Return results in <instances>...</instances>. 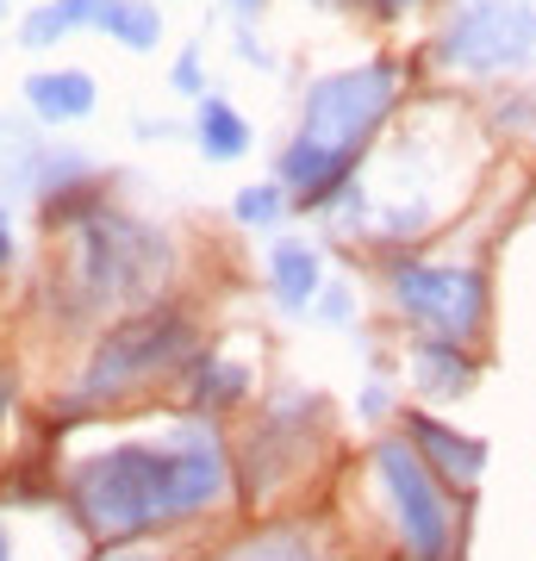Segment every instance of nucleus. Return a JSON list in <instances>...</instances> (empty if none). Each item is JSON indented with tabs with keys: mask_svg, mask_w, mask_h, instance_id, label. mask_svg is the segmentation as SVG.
I'll return each instance as SVG.
<instances>
[{
	"mask_svg": "<svg viewBox=\"0 0 536 561\" xmlns=\"http://www.w3.org/2000/svg\"><path fill=\"white\" fill-rule=\"evenodd\" d=\"M331 7H338V0H331Z\"/></svg>",
	"mask_w": 536,
	"mask_h": 561,
	"instance_id": "29",
	"label": "nucleus"
},
{
	"mask_svg": "<svg viewBox=\"0 0 536 561\" xmlns=\"http://www.w3.org/2000/svg\"><path fill=\"white\" fill-rule=\"evenodd\" d=\"M113 0H50V7H32L20 25V44L25 50H50L57 38H69L76 25H100Z\"/></svg>",
	"mask_w": 536,
	"mask_h": 561,
	"instance_id": "14",
	"label": "nucleus"
},
{
	"mask_svg": "<svg viewBox=\"0 0 536 561\" xmlns=\"http://www.w3.org/2000/svg\"><path fill=\"white\" fill-rule=\"evenodd\" d=\"M0 412H7V381H0Z\"/></svg>",
	"mask_w": 536,
	"mask_h": 561,
	"instance_id": "27",
	"label": "nucleus"
},
{
	"mask_svg": "<svg viewBox=\"0 0 536 561\" xmlns=\"http://www.w3.org/2000/svg\"><path fill=\"white\" fill-rule=\"evenodd\" d=\"M362 412H368V419H380V412H387V387H368V400H362Z\"/></svg>",
	"mask_w": 536,
	"mask_h": 561,
	"instance_id": "21",
	"label": "nucleus"
},
{
	"mask_svg": "<svg viewBox=\"0 0 536 561\" xmlns=\"http://www.w3.org/2000/svg\"><path fill=\"white\" fill-rule=\"evenodd\" d=\"M225 561H318L312 549L299 537H287V530H275V537H250L243 549H231Z\"/></svg>",
	"mask_w": 536,
	"mask_h": 561,
	"instance_id": "18",
	"label": "nucleus"
},
{
	"mask_svg": "<svg viewBox=\"0 0 536 561\" xmlns=\"http://www.w3.org/2000/svg\"><path fill=\"white\" fill-rule=\"evenodd\" d=\"M250 393V368L219 356H194V405H238Z\"/></svg>",
	"mask_w": 536,
	"mask_h": 561,
	"instance_id": "16",
	"label": "nucleus"
},
{
	"mask_svg": "<svg viewBox=\"0 0 536 561\" xmlns=\"http://www.w3.org/2000/svg\"><path fill=\"white\" fill-rule=\"evenodd\" d=\"M406 443H412L418 456H424V468H431L443 486H456V493H468V486L487 474V443L456 431V424L431 419V412H406Z\"/></svg>",
	"mask_w": 536,
	"mask_h": 561,
	"instance_id": "8",
	"label": "nucleus"
},
{
	"mask_svg": "<svg viewBox=\"0 0 536 561\" xmlns=\"http://www.w3.org/2000/svg\"><path fill=\"white\" fill-rule=\"evenodd\" d=\"M187 343H194V324L181 319V312H144V319L119 324V331H106L88 362V375H81V393L88 400H113L119 387L144 381V375H157L169 362L187 356Z\"/></svg>",
	"mask_w": 536,
	"mask_h": 561,
	"instance_id": "7",
	"label": "nucleus"
},
{
	"mask_svg": "<svg viewBox=\"0 0 536 561\" xmlns=\"http://www.w3.org/2000/svg\"><path fill=\"white\" fill-rule=\"evenodd\" d=\"M225 486H231V461H225L219 431L187 424L162 443H113V449L76 461L69 505L94 537L125 542L206 512Z\"/></svg>",
	"mask_w": 536,
	"mask_h": 561,
	"instance_id": "1",
	"label": "nucleus"
},
{
	"mask_svg": "<svg viewBox=\"0 0 536 561\" xmlns=\"http://www.w3.org/2000/svg\"><path fill=\"white\" fill-rule=\"evenodd\" d=\"M269 280H275L281 312H312L318 294H324V256H318L312 243L281 238L275 250H269Z\"/></svg>",
	"mask_w": 536,
	"mask_h": 561,
	"instance_id": "10",
	"label": "nucleus"
},
{
	"mask_svg": "<svg viewBox=\"0 0 536 561\" xmlns=\"http://www.w3.org/2000/svg\"><path fill=\"white\" fill-rule=\"evenodd\" d=\"M350 175H356V162L331 157L318 144L294 138L281 150V187H294V206H331L338 194H350Z\"/></svg>",
	"mask_w": 536,
	"mask_h": 561,
	"instance_id": "9",
	"label": "nucleus"
},
{
	"mask_svg": "<svg viewBox=\"0 0 536 561\" xmlns=\"http://www.w3.org/2000/svg\"><path fill=\"white\" fill-rule=\"evenodd\" d=\"M387 294L424 337L443 343H468L487 331V280L475 268L456 262H418V256H394L387 262Z\"/></svg>",
	"mask_w": 536,
	"mask_h": 561,
	"instance_id": "4",
	"label": "nucleus"
},
{
	"mask_svg": "<svg viewBox=\"0 0 536 561\" xmlns=\"http://www.w3.org/2000/svg\"><path fill=\"white\" fill-rule=\"evenodd\" d=\"M399 101V62H362V69H338L306 94L299 113V144H318L331 157H362V144L380 131V119Z\"/></svg>",
	"mask_w": 536,
	"mask_h": 561,
	"instance_id": "3",
	"label": "nucleus"
},
{
	"mask_svg": "<svg viewBox=\"0 0 536 561\" xmlns=\"http://www.w3.org/2000/svg\"><path fill=\"white\" fill-rule=\"evenodd\" d=\"M100 32H113V44H125V50H157L162 13L150 7V0H113L106 20H100Z\"/></svg>",
	"mask_w": 536,
	"mask_h": 561,
	"instance_id": "15",
	"label": "nucleus"
},
{
	"mask_svg": "<svg viewBox=\"0 0 536 561\" xmlns=\"http://www.w3.org/2000/svg\"><path fill=\"white\" fill-rule=\"evenodd\" d=\"M287 206H294V194L281 181H256V187H238L231 213H238V225H275Z\"/></svg>",
	"mask_w": 536,
	"mask_h": 561,
	"instance_id": "17",
	"label": "nucleus"
},
{
	"mask_svg": "<svg viewBox=\"0 0 536 561\" xmlns=\"http://www.w3.org/2000/svg\"><path fill=\"white\" fill-rule=\"evenodd\" d=\"M100 561H150V556H100Z\"/></svg>",
	"mask_w": 536,
	"mask_h": 561,
	"instance_id": "26",
	"label": "nucleus"
},
{
	"mask_svg": "<svg viewBox=\"0 0 536 561\" xmlns=\"http://www.w3.org/2000/svg\"><path fill=\"white\" fill-rule=\"evenodd\" d=\"M162 238H150L144 225L113 219V213H94L88 231L76 243V280H81V300L106 306V300H138L144 287L157 280V250Z\"/></svg>",
	"mask_w": 536,
	"mask_h": 561,
	"instance_id": "6",
	"label": "nucleus"
},
{
	"mask_svg": "<svg viewBox=\"0 0 536 561\" xmlns=\"http://www.w3.org/2000/svg\"><path fill=\"white\" fill-rule=\"evenodd\" d=\"M175 88L181 94H206V88H199V44H187L175 57Z\"/></svg>",
	"mask_w": 536,
	"mask_h": 561,
	"instance_id": "20",
	"label": "nucleus"
},
{
	"mask_svg": "<svg viewBox=\"0 0 536 561\" xmlns=\"http://www.w3.org/2000/svg\"><path fill=\"white\" fill-rule=\"evenodd\" d=\"M13 262V231H7V219H0V268Z\"/></svg>",
	"mask_w": 536,
	"mask_h": 561,
	"instance_id": "22",
	"label": "nucleus"
},
{
	"mask_svg": "<svg viewBox=\"0 0 536 561\" xmlns=\"http://www.w3.org/2000/svg\"><path fill=\"white\" fill-rule=\"evenodd\" d=\"M443 62L461 76H517L536 62V0H461Z\"/></svg>",
	"mask_w": 536,
	"mask_h": 561,
	"instance_id": "5",
	"label": "nucleus"
},
{
	"mask_svg": "<svg viewBox=\"0 0 536 561\" xmlns=\"http://www.w3.org/2000/svg\"><path fill=\"white\" fill-rule=\"evenodd\" d=\"M0 219H7V213H0Z\"/></svg>",
	"mask_w": 536,
	"mask_h": 561,
	"instance_id": "28",
	"label": "nucleus"
},
{
	"mask_svg": "<svg viewBox=\"0 0 536 561\" xmlns=\"http://www.w3.org/2000/svg\"><path fill=\"white\" fill-rule=\"evenodd\" d=\"M194 138L213 162H238L250 150V119H243L231 101L219 94H199V113H194Z\"/></svg>",
	"mask_w": 536,
	"mask_h": 561,
	"instance_id": "13",
	"label": "nucleus"
},
{
	"mask_svg": "<svg viewBox=\"0 0 536 561\" xmlns=\"http://www.w3.org/2000/svg\"><path fill=\"white\" fill-rule=\"evenodd\" d=\"M375 474L380 493H387V512H394V530L406 542V561H461V518L449 486L424 468L406 437L375 443Z\"/></svg>",
	"mask_w": 536,
	"mask_h": 561,
	"instance_id": "2",
	"label": "nucleus"
},
{
	"mask_svg": "<svg viewBox=\"0 0 536 561\" xmlns=\"http://www.w3.org/2000/svg\"><path fill=\"white\" fill-rule=\"evenodd\" d=\"M350 312H356L350 287H343V280H331V287H324V300H318V319H324V324H350Z\"/></svg>",
	"mask_w": 536,
	"mask_h": 561,
	"instance_id": "19",
	"label": "nucleus"
},
{
	"mask_svg": "<svg viewBox=\"0 0 536 561\" xmlns=\"http://www.w3.org/2000/svg\"><path fill=\"white\" fill-rule=\"evenodd\" d=\"M25 101H32V113L50 119V125L88 119V113H94V76H81V69H44V76L25 81Z\"/></svg>",
	"mask_w": 536,
	"mask_h": 561,
	"instance_id": "12",
	"label": "nucleus"
},
{
	"mask_svg": "<svg viewBox=\"0 0 536 561\" xmlns=\"http://www.w3.org/2000/svg\"><path fill=\"white\" fill-rule=\"evenodd\" d=\"M380 13H406V7H418V0H375Z\"/></svg>",
	"mask_w": 536,
	"mask_h": 561,
	"instance_id": "23",
	"label": "nucleus"
},
{
	"mask_svg": "<svg viewBox=\"0 0 536 561\" xmlns=\"http://www.w3.org/2000/svg\"><path fill=\"white\" fill-rule=\"evenodd\" d=\"M0 561H13V549H7V524H0Z\"/></svg>",
	"mask_w": 536,
	"mask_h": 561,
	"instance_id": "25",
	"label": "nucleus"
},
{
	"mask_svg": "<svg viewBox=\"0 0 536 561\" xmlns=\"http://www.w3.org/2000/svg\"><path fill=\"white\" fill-rule=\"evenodd\" d=\"M412 375H418V393H431V400H461L468 387H475V356L461 350V343H443V337H418L412 343Z\"/></svg>",
	"mask_w": 536,
	"mask_h": 561,
	"instance_id": "11",
	"label": "nucleus"
},
{
	"mask_svg": "<svg viewBox=\"0 0 536 561\" xmlns=\"http://www.w3.org/2000/svg\"><path fill=\"white\" fill-rule=\"evenodd\" d=\"M231 7H238V13H262V0H231Z\"/></svg>",
	"mask_w": 536,
	"mask_h": 561,
	"instance_id": "24",
	"label": "nucleus"
}]
</instances>
